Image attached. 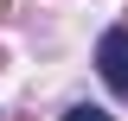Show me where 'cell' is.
Segmentation results:
<instances>
[{"label": "cell", "instance_id": "obj_1", "mask_svg": "<svg viewBox=\"0 0 128 121\" xmlns=\"http://www.w3.org/2000/svg\"><path fill=\"white\" fill-rule=\"evenodd\" d=\"M96 64H102V83L115 96H128V26L102 32V45H96Z\"/></svg>", "mask_w": 128, "mask_h": 121}, {"label": "cell", "instance_id": "obj_2", "mask_svg": "<svg viewBox=\"0 0 128 121\" xmlns=\"http://www.w3.org/2000/svg\"><path fill=\"white\" fill-rule=\"evenodd\" d=\"M64 121H115V115L96 108V102H77V108H64Z\"/></svg>", "mask_w": 128, "mask_h": 121}, {"label": "cell", "instance_id": "obj_3", "mask_svg": "<svg viewBox=\"0 0 128 121\" xmlns=\"http://www.w3.org/2000/svg\"><path fill=\"white\" fill-rule=\"evenodd\" d=\"M0 13H6V0H0Z\"/></svg>", "mask_w": 128, "mask_h": 121}]
</instances>
